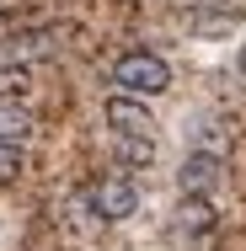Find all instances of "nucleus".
I'll use <instances>...</instances> for the list:
<instances>
[{"label":"nucleus","mask_w":246,"mask_h":251,"mask_svg":"<svg viewBox=\"0 0 246 251\" xmlns=\"http://www.w3.org/2000/svg\"><path fill=\"white\" fill-rule=\"evenodd\" d=\"M112 86L123 91V97H166L171 91V64L161 59V53H145V49H134V53H123L118 64H112Z\"/></svg>","instance_id":"nucleus-1"},{"label":"nucleus","mask_w":246,"mask_h":251,"mask_svg":"<svg viewBox=\"0 0 246 251\" xmlns=\"http://www.w3.org/2000/svg\"><path fill=\"white\" fill-rule=\"evenodd\" d=\"M64 38H70V27L64 22H38V27H22V32H11L5 43H0V59L5 64H43L54 53L64 49Z\"/></svg>","instance_id":"nucleus-2"},{"label":"nucleus","mask_w":246,"mask_h":251,"mask_svg":"<svg viewBox=\"0 0 246 251\" xmlns=\"http://www.w3.org/2000/svg\"><path fill=\"white\" fill-rule=\"evenodd\" d=\"M91 214H97V219H107V225L134 219V214H139V187H134V176H123V171L102 176L97 187H91Z\"/></svg>","instance_id":"nucleus-3"},{"label":"nucleus","mask_w":246,"mask_h":251,"mask_svg":"<svg viewBox=\"0 0 246 251\" xmlns=\"http://www.w3.org/2000/svg\"><path fill=\"white\" fill-rule=\"evenodd\" d=\"M102 118H107V128L112 134H129V139H155V118H150V107L139 97H107V107H102Z\"/></svg>","instance_id":"nucleus-4"},{"label":"nucleus","mask_w":246,"mask_h":251,"mask_svg":"<svg viewBox=\"0 0 246 251\" xmlns=\"http://www.w3.org/2000/svg\"><path fill=\"white\" fill-rule=\"evenodd\" d=\"M225 182V155H209V150H188L182 155V171H177V187L182 193H214Z\"/></svg>","instance_id":"nucleus-5"},{"label":"nucleus","mask_w":246,"mask_h":251,"mask_svg":"<svg viewBox=\"0 0 246 251\" xmlns=\"http://www.w3.org/2000/svg\"><path fill=\"white\" fill-rule=\"evenodd\" d=\"M177 225H182L188 235H209V230L219 225V214H214V203L203 198V193H182V203H177Z\"/></svg>","instance_id":"nucleus-6"},{"label":"nucleus","mask_w":246,"mask_h":251,"mask_svg":"<svg viewBox=\"0 0 246 251\" xmlns=\"http://www.w3.org/2000/svg\"><path fill=\"white\" fill-rule=\"evenodd\" d=\"M27 101H32V70L0 64V107H27Z\"/></svg>","instance_id":"nucleus-7"},{"label":"nucleus","mask_w":246,"mask_h":251,"mask_svg":"<svg viewBox=\"0 0 246 251\" xmlns=\"http://www.w3.org/2000/svg\"><path fill=\"white\" fill-rule=\"evenodd\" d=\"M32 112L27 107H0V145H16V150H27L32 145Z\"/></svg>","instance_id":"nucleus-8"},{"label":"nucleus","mask_w":246,"mask_h":251,"mask_svg":"<svg viewBox=\"0 0 246 251\" xmlns=\"http://www.w3.org/2000/svg\"><path fill=\"white\" fill-rule=\"evenodd\" d=\"M193 150H209V155H230V128L225 123H214V118H203L193 128Z\"/></svg>","instance_id":"nucleus-9"},{"label":"nucleus","mask_w":246,"mask_h":251,"mask_svg":"<svg viewBox=\"0 0 246 251\" xmlns=\"http://www.w3.org/2000/svg\"><path fill=\"white\" fill-rule=\"evenodd\" d=\"M112 155L129 160V166H150L155 160V139H129V134H112Z\"/></svg>","instance_id":"nucleus-10"},{"label":"nucleus","mask_w":246,"mask_h":251,"mask_svg":"<svg viewBox=\"0 0 246 251\" xmlns=\"http://www.w3.org/2000/svg\"><path fill=\"white\" fill-rule=\"evenodd\" d=\"M16 176H22V150L16 145H0V187L16 182Z\"/></svg>","instance_id":"nucleus-11"},{"label":"nucleus","mask_w":246,"mask_h":251,"mask_svg":"<svg viewBox=\"0 0 246 251\" xmlns=\"http://www.w3.org/2000/svg\"><path fill=\"white\" fill-rule=\"evenodd\" d=\"M241 75H246V43H241Z\"/></svg>","instance_id":"nucleus-12"}]
</instances>
